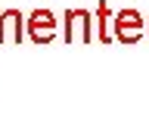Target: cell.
I'll list each match as a JSON object with an SVG mask.
<instances>
[{
	"mask_svg": "<svg viewBox=\"0 0 149 140\" xmlns=\"http://www.w3.org/2000/svg\"><path fill=\"white\" fill-rule=\"evenodd\" d=\"M28 34L34 37L37 44L53 41V37H56V16H53V13H47V9L31 13V19H28Z\"/></svg>",
	"mask_w": 149,
	"mask_h": 140,
	"instance_id": "1",
	"label": "cell"
},
{
	"mask_svg": "<svg viewBox=\"0 0 149 140\" xmlns=\"http://www.w3.org/2000/svg\"><path fill=\"white\" fill-rule=\"evenodd\" d=\"M146 31V25H143V19H140V13H134V9H127V13H118L115 16V34H118V41H137L140 34Z\"/></svg>",
	"mask_w": 149,
	"mask_h": 140,
	"instance_id": "2",
	"label": "cell"
},
{
	"mask_svg": "<svg viewBox=\"0 0 149 140\" xmlns=\"http://www.w3.org/2000/svg\"><path fill=\"white\" fill-rule=\"evenodd\" d=\"M65 22H68V31H65V37L68 41H90V16L87 13H65Z\"/></svg>",
	"mask_w": 149,
	"mask_h": 140,
	"instance_id": "3",
	"label": "cell"
}]
</instances>
